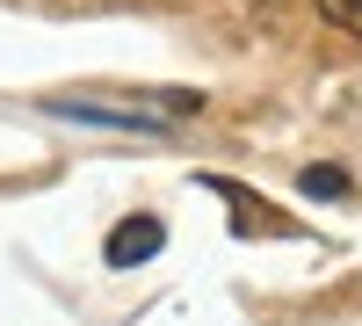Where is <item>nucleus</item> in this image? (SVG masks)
Returning a JSON list of instances; mask_svg holds the SVG:
<instances>
[{
	"label": "nucleus",
	"instance_id": "f257e3e1",
	"mask_svg": "<svg viewBox=\"0 0 362 326\" xmlns=\"http://www.w3.org/2000/svg\"><path fill=\"white\" fill-rule=\"evenodd\" d=\"M196 189H210V196H225L232 203V232H247V240H261V232H268V240H283V232H305V225H297L290 211H276V203H261L247 182H225V174H196Z\"/></svg>",
	"mask_w": 362,
	"mask_h": 326
},
{
	"label": "nucleus",
	"instance_id": "f03ea898",
	"mask_svg": "<svg viewBox=\"0 0 362 326\" xmlns=\"http://www.w3.org/2000/svg\"><path fill=\"white\" fill-rule=\"evenodd\" d=\"M160 247H167V225H160L153 211H138V218H124V225L102 240V261H109V269H138V261H153Z\"/></svg>",
	"mask_w": 362,
	"mask_h": 326
},
{
	"label": "nucleus",
	"instance_id": "7ed1b4c3",
	"mask_svg": "<svg viewBox=\"0 0 362 326\" xmlns=\"http://www.w3.org/2000/svg\"><path fill=\"white\" fill-rule=\"evenodd\" d=\"M297 182H305V196H348V174L341 167H305Z\"/></svg>",
	"mask_w": 362,
	"mask_h": 326
},
{
	"label": "nucleus",
	"instance_id": "20e7f679",
	"mask_svg": "<svg viewBox=\"0 0 362 326\" xmlns=\"http://www.w3.org/2000/svg\"><path fill=\"white\" fill-rule=\"evenodd\" d=\"M319 15L334 29H348V37H362V0H319Z\"/></svg>",
	"mask_w": 362,
	"mask_h": 326
}]
</instances>
